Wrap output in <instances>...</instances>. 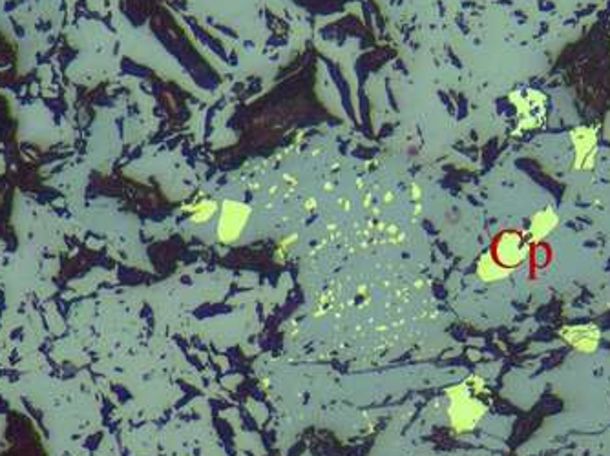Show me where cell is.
<instances>
[{
	"label": "cell",
	"instance_id": "obj_3",
	"mask_svg": "<svg viewBox=\"0 0 610 456\" xmlns=\"http://www.w3.org/2000/svg\"><path fill=\"white\" fill-rule=\"evenodd\" d=\"M497 254H499L501 263H504V265H517L525 258V252L521 249L519 236H515V233L504 236L501 239L499 247H497Z\"/></svg>",
	"mask_w": 610,
	"mask_h": 456
},
{
	"label": "cell",
	"instance_id": "obj_1",
	"mask_svg": "<svg viewBox=\"0 0 610 456\" xmlns=\"http://www.w3.org/2000/svg\"><path fill=\"white\" fill-rule=\"evenodd\" d=\"M563 340L576 347L581 352H594L600 345L601 332L596 325H574V327H565L561 329Z\"/></svg>",
	"mask_w": 610,
	"mask_h": 456
},
{
	"label": "cell",
	"instance_id": "obj_4",
	"mask_svg": "<svg viewBox=\"0 0 610 456\" xmlns=\"http://www.w3.org/2000/svg\"><path fill=\"white\" fill-rule=\"evenodd\" d=\"M556 225H557V216L550 210V208H547V210H543V212L537 214L536 218H534V221H532V228H530L532 236H534V239L545 238Z\"/></svg>",
	"mask_w": 610,
	"mask_h": 456
},
{
	"label": "cell",
	"instance_id": "obj_2",
	"mask_svg": "<svg viewBox=\"0 0 610 456\" xmlns=\"http://www.w3.org/2000/svg\"><path fill=\"white\" fill-rule=\"evenodd\" d=\"M574 141L578 148V168H590L596 148V132L590 128H578L574 132Z\"/></svg>",
	"mask_w": 610,
	"mask_h": 456
}]
</instances>
